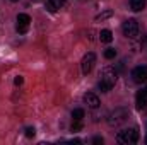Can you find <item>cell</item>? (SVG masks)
<instances>
[{
    "label": "cell",
    "mask_w": 147,
    "mask_h": 145,
    "mask_svg": "<svg viewBox=\"0 0 147 145\" xmlns=\"http://www.w3.org/2000/svg\"><path fill=\"white\" fill-rule=\"evenodd\" d=\"M116 79H118L116 70L113 67H105L101 70V73H99V82H98L101 92H110L115 87V84H116Z\"/></svg>",
    "instance_id": "cell-1"
},
{
    "label": "cell",
    "mask_w": 147,
    "mask_h": 145,
    "mask_svg": "<svg viewBox=\"0 0 147 145\" xmlns=\"http://www.w3.org/2000/svg\"><path fill=\"white\" fill-rule=\"evenodd\" d=\"M137 140H139V130H137L135 126L125 128V130L118 132V135H116V142H118V144H123V145L137 144Z\"/></svg>",
    "instance_id": "cell-2"
},
{
    "label": "cell",
    "mask_w": 147,
    "mask_h": 145,
    "mask_svg": "<svg viewBox=\"0 0 147 145\" xmlns=\"http://www.w3.org/2000/svg\"><path fill=\"white\" fill-rule=\"evenodd\" d=\"M127 118H128V109L116 108L115 111H111L110 114H108V125H111V126H120V125H123L127 121Z\"/></svg>",
    "instance_id": "cell-3"
},
{
    "label": "cell",
    "mask_w": 147,
    "mask_h": 145,
    "mask_svg": "<svg viewBox=\"0 0 147 145\" xmlns=\"http://www.w3.org/2000/svg\"><path fill=\"white\" fill-rule=\"evenodd\" d=\"M121 31H123V36L128 38V39H135L139 36V22L135 19H127L121 26Z\"/></svg>",
    "instance_id": "cell-4"
},
{
    "label": "cell",
    "mask_w": 147,
    "mask_h": 145,
    "mask_svg": "<svg viewBox=\"0 0 147 145\" xmlns=\"http://www.w3.org/2000/svg\"><path fill=\"white\" fill-rule=\"evenodd\" d=\"M132 79L135 84H142L147 82V65H140V67H135L132 70Z\"/></svg>",
    "instance_id": "cell-5"
},
{
    "label": "cell",
    "mask_w": 147,
    "mask_h": 145,
    "mask_svg": "<svg viewBox=\"0 0 147 145\" xmlns=\"http://www.w3.org/2000/svg\"><path fill=\"white\" fill-rule=\"evenodd\" d=\"M94 63H96V55H94V53H86L84 58H82V73H84V75L91 73Z\"/></svg>",
    "instance_id": "cell-6"
},
{
    "label": "cell",
    "mask_w": 147,
    "mask_h": 145,
    "mask_svg": "<svg viewBox=\"0 0 147 145\" xmlns=\"http://www.w3.org/2000/svg\"><path fill=\"white\" fill-rule=\"evenodd\" d=\"M84 103H86V104H87L91 109L99 108V104H101L99 97H98L96 94H92V92H87V94H84Z\"/></svg>",
    "instance_id": "cell-7"
},
{
    "label": "cell",
    "mask_w": 147,
    "mask_h": 145,
    "mask_svg": "<svg viewBox=\"0 0 147 145\" xmlns=\"http://www.w3.org/2000/svg\"><path fill=\"white\" fill-rule=\"evenodd\" d=\"M67 5V0H46V9L50 12H57Z\"/></svg>",
    "instance_id": "cell-8"
},
{
    "label": "cell",
    "mask_w": 147,
    "mask_h": 145,
    "mask_svg": "<svg viewBox=\"0 0 147 145\" xmlns=\"http://www.w3.org/2000/svg\"><path fill=\"white\" fill-rule=\"evenodd\" d=\"M147 106V92L146 91H140L137 94V108L139 109H144Z\"/></svg>",
    "instance_id": "cell-9"
},
{
    "label": "cell",
    "mask_w": 147,
    "mask_h": 145,
    "mask_svg": "<svg viewBox=\"0 0 147 145\" xmlns=\"http://www.w3.org/2000/svg\"><path fill=\"white\" fill-rule=\"evenodd\" d=\"M147 0H130V9L134 12H140L144 7H146Z\"/></svg>",
    "instance_id": "cell-10"
},
{
    "label": "cell",
    "mask_w": 147,
    "mask_h": 145,
    "mask_svg": "<svg viewBox=\"0 0 147 145\" xmlns=\"http://www.w3.org/2000/svg\"><path fill=\"white\" fill-rule=\"evenodd\" d=\"M99 39H101V43H111L113 41V33L110 29H103L99 33Z\"/></svg>",
    "instance_id": "cell-11"
},
{
    "label": "cell",
    "mask_w": 147,
    "mask_h": 145,
    "mask_svg": "<svg viewBox=\"0 0 147 145\" xmlns=\"http://www.w3.org/2000/svg\"><path fill=\"white\" fill-rule=\"evenodd\" d=\"M29 22H31V17L28 14H19L17 15V24L19 26H29Z\"/></svg>",
    "instance_id": "cell-12"
},
{
    "label": "cell",
    "mask_w": 147,
    "mask_h": 145,
    "mask_svg": "<svg viewBox=\"0 0 147 145\" xmlns=\"http://www.w3.org/2000/svg\"><path fill=\"white\" fill-rule=\"evenodd\" d=\"M111 15H113V10H105V12H101V14L96 15V21H98V22H99V21H106V19H110Z\"/></svg>",
    "instance_id": "cell-13"
},
{
    "label": "cell",
    "mask_w": 147,
    "mask_h": 145,
    "mask_svg": "<svg viewBox=\"0 0 147 145\" xmlns=\"http://www.w3.org/2000/svg\"><path fill=\"white\" fill-rule=\"evenodd\" d=\"M82 118H84V109L77 108L72 111V119H82Z\"/></svg>",
    "instance_id": "cell-14"
},
{
    "label": "cell",
    "mask_w": 147,
    "mask_h": 145,
    "mask_svg": "<svg viewBox=\"0 0 147 145\" xmlns=\"http://www.w3.org/2000/svg\"><path fill=\"white\" fill-rule=\"evenodd\" d=\"M115 56H116V50H115V48H106V50H105V58L111 60V58H115Z\"/></svg>",
    "instance_id": "cell-15"
},
{
    "label": "cell",
    "mask_w": 147,
    "mask_h": 145,
    "mask_svg": "<svg viewBox=\"0 0 147 145\" xmlns=\"http://www.w3.org/2000/svg\"><path fill=\"white\" fill-rule=\"evenodd\" d=\"M80 130H82V119H74L72 132H80Z\"/></svg>",
    "instance_id": "cell-16"
},
{
    "label": "cell",
    "mask_w": 147,
    "mask_h": 145,
    "mask_svg": "<svg viewBox=\"0 0 147 145\" xmlns=\"http://www.w3.org/2000/svg\"><path fill=\"white\" fill-rule=\"evenodd\" d=\"M34 135H36V130H34L33 126L26 128V137H28V138H31V137H34Z\"/></svg>",
    "instance_id": "cell-17"
},
{
    "label": "cell",
    "mask_w": 147,
    "mask_h": 145,
    "mask_svg": "<svg viewBox=\"0 0 147 145\" xmlns=\"http://www.w3.org/2000/svg\"><path fill=\"white\" fill-rule=\"evenodd\" d=\"M22 82H24V79H22V77H21V75H19V77H16V79H14V84H16V85H21V84H22Z\"/></svg>",
    "instance_id": "cell-18"
},
{
    "label": "cell",
    "mask_w": 147,
    "mask_h": 145,
    "mask_svg": "<svg viewBox=\"0 0 147 145\" xmlns=\"http://www.w3.org/2000/svg\"><path fill=\"white\" fill-rule=\"evenodd\" d=\"M92 142H94V144H103V138H101V137H96Z\"/></svg>",
    "instance_id": "cell-19"
},
{
    "label": "cell",
    "mask_w": 147,
    "mask_h": 145,
    "mask_svg": "<svg viewBox=\"0 0 147 145\" xmlns=\"http://www.w3.org/2000/svg\"><path fill=\"white\" fill-rule=\"evenodd\" d=\"M10 2H17V0H10Z\"/></svg>",
    "instance_id": "cell-20"
},
{
    "label": "cell",
    "mask_w": 147,
    "mask_h": 145,
    "mask_svg": "<svg viewBox=\"0 0 147 145\" xmlns=\"http://www.w3.org/2000/svg\"><path fill=\"white\" fill-rule=\"evenodd\" d=\"M144 91H146V92H147V87H146V89H144Z\"/></svg>",
    "instance_id": "cell-21"
},
{
    "label": "cell",
    "mask_w": 147,
    "mask_h": 145,
    "mask_svg": "<svg viewBox=\"0 0 147 145\" xmlns=\"http://www.w3.org/2000/svg\"><path fill=\"white\" fill-rule=\"evenodd\" d=\"M146 142H147V138H146Z\"/></svg>",
    "instance_id": "cell-22"
}]
</instances>
